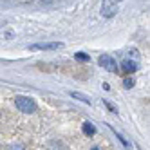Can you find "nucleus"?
<instances>
[{
    "label": "nucleus",
    "mask_w": 150,
    "mask_h": 150,
    "mask_svg": "<svg viewBox=\"0 0 150 150\" xmlns=\"http://www.w3.org/2000/svg\"><path fill=\"white\" fill-rule=\"evenodd\" d=\"M15 105L18 110H22L24 114H33L36 110V103L33 98H27V96H16L15 98Z\"/></svg>",
    "instance_id": "1"
},
{
    "label": "nucleus",
    "mask_w": 150,
    "mask_h": 150,
    "mask_svg": "<svg viewBox=\"0 0 150 150\" xmlns=\"http://www.w3.org/2000/svg\"><path fill=\"white\" fill-rule=\"evenodd\" d=\"M117 11V0H103V4H101V15L107 16V18H110L114 16Z\"/></svg>",
    "instance_id": "2"
},
{
    "label": "nucleus",
    "mask_w": 150,
    "mask_h": 150,
    "mask_svg": "<svg viewBox=\"0 0 150 150\" xmlns=\"http://www.w3.org/2000/svg\"><path fill=\"white\" fill-rule=\"evenodd\" d=\"M100 65H101L103 69H107V71H110V72H117V63H116V60H114L112 56L103 54V56L100 58Z\"/></svg>",
    "instance_id": "3"
},
{
    "label": "nucleus",
    "mask_w": 150,
    "mask_h": 150,
    "mask_svg": "<svg viewBox=\"0 0 150 150\" xmlns=\"http://www.w3.org/2000/svg\"><path fill=\"white\" fill-rule=\"evenodd\" d=\"M136 69H137V63L136 62H132V60H123L121 62V72L123 74H132Z\"/></svg>",
    "instance_id": "4"
},
{
    "label": "nucleus",
    "mask_w": 150,
    "mask_h": 150,
    "mask_svg": "<svg viewBox=\"0 0 150 150\" xmlns=\"http://www.w3.org/2000/svg\"><path fill=\"white\" fill-rule=\"evenodd\" d=\"M58 47H62L60 42H56V44H36L31 49H58Z\"/></svg>",
    "instance_id": "5"
},
{
    "label": "nucleus",
    "mask_w": 150,
    "mask_h": 150,
    "mask_svg": "<svg viewBox=\"0 0 150 150\" xmlns=\"http://www.w3.org/2000/svg\"><path fill=\"white\" fill-rule=\"evenodd\" d=\"M83 134L85 136H94L96 134V128L92 123H83Z\"/></svg>",
    "instance_id": "6"
},
{
    "label": "nucleus",
    "mask_w": 150,
    "mask_h": 150,
    "mask_svg": "<svg viewBox=\"0 0 150 150\" xmlns=\"http://www.w3.org/2000/svg\"><path fill=\"white\" fill-rule=\"evenodd\" d=\"M74 58L80 60V62H89V60H91V56L85 54V52H76V54H74Z\"/></svg>",
    "instance_id": "7"
},
{
    "label": "nucleus",
    "mask_w": 150,
    "mask_h": 150,
    "mask_svg": "<svg viewBox=\"0 0 150 150\" xmlns=\"http://www.w3.org/2000/svg\"><path fill=\"white\" fill-rule=\"evenodd\" d=\"M123 85H125V89H132V87H134V80H132V78H125Z\"/></svg>",
    "instance_id": "8"
},
{
    "label": "nucleus",
    "mask_w": 150,
    "mask_h": 150,
    "mask_svg": "<svg viewBox=\"0 0 150 150\" xmlns=\"http://www.w3.org/2000/svg\"><path fill=\"white\" fill-rule=\"evenodd\" d=\"M71 94H72V96H76V98H80V100H81V101H85V103H89V101H91L87 96H83V94H78V92H71Z\"/></svg>",
    "instance_id": "9"
},
{
    "label": "nucleus",
    "mask_w": 150,
    "mask_h": 150,
    "mask_svg": "<svg viewBox=\"0 0 150 150\" xmlns=\"http://www.w3.org/2000/svg\"><path fill=\"white\" fill-rule=\"evenodd\" d=\"M9 150H24L22 145H13V146H9Z\"/></svg>",
    "instance_id": "10"
},
{
    "label": "nucleus",
    "mask_w": 150,
    "mask_h": 150,
    "mask_svg": "<svg viewBox=\"0 0 150 150\" xmlns=\"http://www.w3.org/2000/svg\"><path fill=\"white\" fill-rule=\"evenodd\" d=\"M92 150H100V148H92Z\"/></svg>",
    "instance_id": "11"
}]
</instances>
